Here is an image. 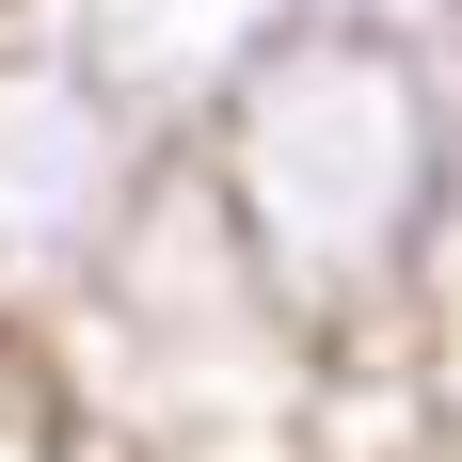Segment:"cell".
Returning a JSON list of instances; mask_svg holds the SVG:
<instances>
[{"instance_id": "obj_1", "label": "cell", "mask_w": 462, "mask_h": 462, "mask_svg": "<svg viewBox=\"0 0 462 462\" xmlns=\"http://www.w3.org/2000/svg\"><path fill=\"white\" fill-rule=\"evenodd\" d=\"M191 176L287 303L303 351L383 335L430 303V224H447V96H430L415 0H303L287 32L224 64V96L191 112Z\"/></svg>"}, {"instance_id": "obj_2", "label": "cell", "mask_w": 462, "mask_h": 462, "mask_svg": "<svg viewBox=\"0 0 462 462\" xmlns=\"http://www.w3.org/2000/svg\"><path fill=\"white\" fill-rule=\"evenodd\" d=\"M160 160H176V128H160L64 16L0 32V319H48V303L112 255V224L143 208Z\"/></svg>"}, {"instance_id": "obj_3", "label": "cell", "mask_w": 462, "mask_h": 462, "mask_svg": "<svg viewBox=\"0 0 462 462\" xmlns=\"http://www.w3.org/2000/svg\"><path fill=\"white\" fill-rule=\"evenodd\" d=\"M430 96H447V224H430V303H462V0H415Z\"/></svg>"}]
</instances>
